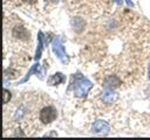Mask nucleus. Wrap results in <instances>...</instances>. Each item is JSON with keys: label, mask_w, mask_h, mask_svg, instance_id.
I'll list each match as a JSON object with an SVG mask.
<instances>
[{"label": "nucleus", "mask_w": 150, "mask_h": 140, "mask_svg": "<svg viewBox=\"0 0 150 140\" xmlns=\"http://www.w3.org/2000/svg\"><path fill=\"white\" fill-rule=\"evenodd\" d=\"M71 23H73V26H74V29H75L77 33H80V32L83 29V27H84V22H83V20L80 19V18H74V20L71 21Z\"/></svg>", "instance_id": "obj_9"}, {"label": "nucleus", "mask_w": 150, "mask_h": 140, "mask_svg": "<svg viewBox=\"0 0 150 140\" xmlns=\"http://www.w3.org/2000/svg\"><path fill=\"white\" fill-rule=\"evenodd\" d=\"M56 117H57V111L53 105L43 106L39 112V120L45 125L54 121L56 119Z\"/></svg>", "instance_id": "obj_2"}, {"label": "nucleus", "mask_w": 150, "mask_h": 140, "mask_svg": "<svg viewBox=\"0 0 150 140\" xmlns=\"http://www.w3.org/2000/svg\"><path fill=\"white\" fill-rule=\"evenodd\" d=\"M25 4H28V5H32V4H35L38 0H22Z\"/></svg>", "instance_id": "obj_12"}, {"label": "nucleus", "mask_w": 150, "mask_h": 140, "mask_svg": "<svg viewBox=\"0 0 150 140\" xmlns=\"http://www.w3.org/2000/svg\"><path fill=\"white\" fill-rule=\"evenodd\" d=\"M64 76L61 74V72H56V74H54V75H52L50 77H49V79H48V84L49 85H57V84H60V83H63L64 82Z\"/></svg>", "instance_id": "obj_7"}, {"label": "nucleus", "mask_w": 150, "mask_h": 140, "mask_svg": "<svg viewBox=\"0 0 150 140\" xmlns=\"http://www.w3.org/2000/svg\"><path fill=\"white\" fill-rule=\"evenodd\" d=\"M125 2L128 4V6H130V7H134V4H132L130 0H125Z\"/></svg>", "instance_id": "obj_13"}, {"label": "nucleus", "mask_w": 150, "mask_h": 140, "mask_svg": "<svg viewBox=\"0 0 150 140\" xmlns=\"http://www.w3.org/2000/svg\"><path fill=\"white\" fill-rule=\"evenodd\" d=\"M52 48H53V51L55 52V55H56L60 60L64 61V58H66V56H67V55H66L64 48H63V46H62V43H61L60 38L55 37V38L52 41Z\"/></svg>", "instance_id": "obj_3"}, {"label": "nucleus", "mask_w": 150, "mask_h": 140, "mask_svg": "<svg viewBox=\"0 0 150 140\" xmlns=\"http://www.w3.org/2000/svg\"><path fill=\"white\" fill-rule=\"evenodd\" d=\"M103 83H104L103 85H104L107 89H112V88L118 86V85L121 84V80H120V78H117L116 76H108V77L104 79Z\"/></svg>", "instance_id": "obj_6"}, {"label": "nucleus", "mask_w": 150, "mask_h": 140, "mask_svg": "<svg viewBox=\"0 0 150 140\" xmlns=\"http://www.w3.org/2000/svg\"><path fill=\"white\" fill-rule=\"evenodd\" d=\"M12 34L16 38H26V37H28V33L23 27H15L13 29Z\"/></svg>", "instance_id": "obj_8"}, {"label": "nucleus", "mask_w": 150, "mask_h": 140, "mask_svg": "<svg viewBox=\"0 0 150 140\" xmlns=\"http://www.w3.org/2000/svg\"><path fill=\"white\" fill-rule=\"evenodd\" d=\"M93 132L107 134L109 132V125L103 120H96L94 123V125H93Z\"/></svg>", "instance_id": "obj_4"}, {"label": "nucleus", "mask_w": 150, "mask_h": 140, "mask_svg": "<svg viewBox=\"0 0 150 140\" xmlns=\"http://www.w3.org/2000/svg\"><path fill=\"white\" fill-rule=\"evenodd\" d=\"M39 46H38V49H36V54H35V60L38 61L40 57H41V52H42V48H43V43H42V38H43V34L42 32H39Z\"/></svg>", "instance_id": "obj_10"}, {"label": "nucleus", "mask_w": 150, "mask_h": 140, "mask_svg": "<svg viewBox=\"0 0 150 140\" xmlns=\"http://www.w3.org/2000/svg\"><path fill=\"white\" fill-rule=\"evenodd\" d=\"M11 99V92L6 89H4V104H7Z\"/></svg>", "instance_id": "obj_11"}, {"label": "nucleus", "mask_w": 150, "mask_h": 140, "mask_svg": "<svg viewBox=\"0 0 150 140\" xmlns=\"http://www.w3.org/2000/svg\"><path fill=\"white\" fill-rule=\"evenodd\" d=\"M50 1H54V2H57L59 0H50Z\"/></svg>", "instance_id": "obj_16"}, {"label": "nucleus", "mask_w": 150, "mask_h": 140, "mask_svg": "<svg viewBox=\"0 0 150 140\" xmlns=\"http://www.w3.org/2000/svg\"><path fill=\"white\" fill-rule=\"evenodd\" d=\"M93 88V84L89 79L77 75L75 83H74V93L77 97H86L88 91Z\"/></svg>", "instance_id": "obj_1"}, {"label": "nucleus", "mask_w": 150, "mask_h": 140, "mask_svg": "<svg viewBox=\"0 0 150 140\" xmlns=\"http://www.w3.org/2000/svg\"><path fill=\"white\" fill-rule=\"evenodd\" d=\"M114 1H115V2L117 4V5H122V2H123L122 0H114Z\"/></svg>", "instance_id": "obj_14"}, {"label": "nucleus", "mask_w": 150, "mask_h": 140, "mask_svg": "<svg viewBox=\"0 0 150 140\" xmlns=\"http://www.w3.org/2000/svg\"><path fill=\"white\" fill-rule=\"evenodd\" d=\"M149 79H150V65H149Z\"/></svg>", "instance_id": "obj_15"}, {"label": "nucleus", "mask_w": 150, "mask_h": 140, "mask_svg": "<svg viewBox=\"0 0 150 140\" xmlns=\"http://www.w3.org/2000/svg\"><path fill=\"white\" fill-rule=\"evenodd\" d=\"M117 98H118V94L112 90H105L102 92V100L105 104H112L117 100Z\"/></svg>", "instance_id": "obj_5"}]
</instances>
